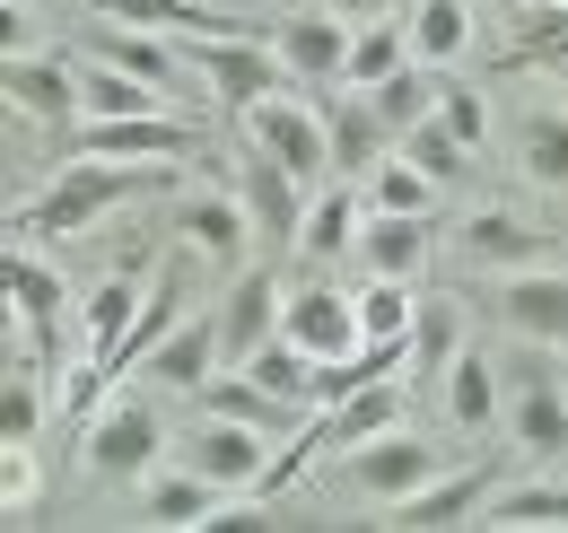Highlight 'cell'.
I'll return each mask as SVG.
<instances>
[{
	"mask_svg": "<svg viewBox=\"0 0 568 533\" xmlns=\"http://www.w3.org/2000/svg\"><path fill=\"white\" fill-rule=\"evenodd\" d=\"M158 184H175V167H123V158H88V149H79L71 167L18 210V237H79V228H97L105 210L158 193Z\"/></svg>",
	"mask_w": 568,
	"mask_h": 533,
	"instance_id": "cell-1",
	"label": "cell"
},
{
	"mask_svg": "<svg viewBox=\"0 0 568 533\" xmlns=\"http://www.w3.org/2000/svg\"><path fill=\"white\" fill-rule=\"evenodd\" d=\"M158 455H166V420H158V402H149V394L97 402V420L79 429V464H88V481H149Z\"/></svg>",
	"mask_w": 568,
	"mask_h": 533,
	"instance_id": "cell-2",
	"label": "cell"
},
{
	"mask_svg": "<svg viewBox=\"0 0 568 533\" xmlns=\"http://www.w3.org/2000/svg\"><path fill=\"white\" fill-rule=\"evenodd\" d=\"M184 62L202 70V88H211L227 114H254L263 97L288 88V62H281L272 36H184Z\"/></svg>",
	"mask_w": 568,
	"mask_h": 533,
	"instance_id": "cell-3",
	"label": "cell"
},
{
	"mask_svg": "<svg viewBox=\"0 0 568 533\" xmlns=\"http://www.w3.org/2000/svg\"><path fill=\"white\" fill-rule=\"evenodd\" d=\"M227 184H236V201H245V219H254V245H272V254H281V245H297V228H306V184H297V175H288L281 158H272V149H263V140L245 132V149H236V175H227Z\"/></svg>",
	"mask_w": 568,
	"mask_h": 533,
	"instance_id": "cell-4",
	"label": "cell"
},
{
	"mask_svg": "<svg viewBox=\"0 0 568 533\" xmlns=\"http://www.w3.org/2000/svg\"><path fill=\"white\" fill-rule=\"evenodd\" d=\"M245 132L263 140L306 193H324V175H333V123H324L306 97H288V88H281V97H263V105L245 114Z\"/></svg>",
	"mask_w": 568,
	"mask_h": 533,
	"instance_id": "cell-5",
	"label": "cell"
},
{
	"mask_svg": "<svg viewBox=\"0 0 568 533\" xmlns=\"http://www.w3.org/2000/svg\"><path fill=\"white\" fill-rule=\"evenodd\" d=\"M79 149L88 158H123V167H175V158L202 149V123L175 114V105H158V114H97L79 132Z\"/></svg>",
	"mask_w": 568,
	"mask_h": 533,
	"instance_id": "cell-6",
	"label": "cell"
},
{
	"mask_svg": "<svg viewBox=\"0 0 568 533\" xmlns=\"http://www.w3.org/2000/svg\"><path fill=\"white\" fill-rule=\"evenodd\" d=\"M342 472H351L358 499H376V507H394V499H412V490H428L437 472H446V455L428 446L420 429H385V438H367V446H351L342 455Z\"/></svg>",
	"mask_w": 568,
	"mask_h": 533,
	"instance_id": "cell-7",
	"label": "cell"
},
{
	"mask_svg": "<svg viewBox=\"0 0 568 533\" xmlns=\"http://www.w3.org/2000/svg\"><path fill=\"white\" fill-rule=\"evenodd\" d=\"M236 499H254V490H227V481H211V472H193V464H166V472L141 481V525H166V533L227 525Z\"/></svg>",
	"mask_w": 568,
	"mask_h": 533,
	"instance_id": "cell-8",
	"label": "cell"
},
{
	"mask_svg": "<svg viewBox=\"0 0 568 533\" xmlns=\"http://www.w3.org/2000/svg\"><path fill=\"white\" fill-rule=\"evenodd\" d=\"M490 490H498V464H455V472H437L428 490L394 499V507H385V525H403V533H455V525H481Z\"/></svg>",
	"mask_w": 568,
	"mask_h": 533,
	"instance_id": "cell-9",
	"label": "cell"
},
{
	"mask_svg": "<svg viewBox=\"0 0 568 533\" xmlns=\"http://www.w3.org/2000/svg\"><path fill=\"white\" fill-rule=\"evenodd\" d=\"M193 472H211V481H227V490H254L263 472H272V429H245V420H219V411H202L193 429H184V446H175Z\"/></svg>",
	"mask_w": 568,
	"mask_h": 533,
	"instance_id": "cell-10",
	"label": "cell"
},
{
	"mask_svg": "<svg viewBox=\"0 0 568 533\" xmlns=\"http://www.w3.org/2000/svg\"><path fill=\"white\" fill-rule=\"evenodd\" d=\"M498 324L534 350H568V271H498Z\"/></svg>",
	"mask_w": 568,
	"mask_h": 533,
	"instance_id": "cell-11",
	"label": "cell"
},
{
	"mask_svg": "<svg viewBox=\"0 0 568 533\" xmlns=\"http://www.w3.org/2000/svg\"><path fill=\"white\" fill-rule=\"evenodd\" d=\"M385 429H403V376H376V385H358V394L324 402L297 438L315 446V455H351V446H367V438H385Z\"/></svg>",
	"mask_w": 568,
	"mask_h": 533,
	"instance_id": "cell-12",
	"label": "cell"
},
{
	"mask_svg": "<svg viewBox=\"0 0 568 533\" xmlns=\"http://www.w3.org/2000/svg\"><path fill=\"white\" fill-rule=\"evenodd\" d=\"M281 333L297 341L306 359H351L358 341H367V324H358V298H351V289H324V280H306V289H288Z\"/></svg>",
	"mask_w": 568,
	"mask_h": 533,
	"instance_id": "cell-13",
	"label": "cell"
},
{
	"mask_svg": "<svg viewBox=\"0 0 568 533\" xmlns=\"http://www.w3.org/2000/svg\"><path fill=\"white\" fill-rule=\"evenodd\" d=\"M351 36H358V27H351V18H333L324 0L272 27V44H281V62H288V79H297V88H333V79L351 70Z\"/></svg>",
	"mask_w": 568,
	"mask_h": 533,
	"instance_id": "cell-14",
	"label": "cell"
},
{
	"mask_svg": "<svg viewBox=\"0 0 568 533\" xmlns=\"http://www.w3.org/2000/svg\"><path fill=\"white\" fill-rule=\"evenodd\" d=\"M507 429H516V446L525 455H568V385L560 368H516L507 376Z\"/></svg>",
	"mask_w": 568,
	"mask_h": 533,
	"instance_id": "cell-15",
	"label": "cell"
},
{
	"mask_svg": "<svg viewBox=\"0 0 568 533\" xmlns=\"http://www.w3.org/2000/svg\"><path fill=\"white\" fill-rule=\"evenodd\" d=\"M219 368H227V333H219V315H184V324L141 359V376L158 385V394H202Z\"/></svg>",
	"mask_w": 568,
	"mask_h": 533,
	"instance_id": "cell-16",
	"label": "cell"
},
{
	"mask_svg": "<svg viewBox=\"0 0 568 533\" xmlns=\"http://www.w3.org/2000/svg\"><path fill=\"white\" fill-rule=\"evenodd\" d=\"M193 402H202V411H219V420H245V429H272V438H297V429L315 420L306 402L272 394V385H263L254 368H219V376H211V385H202Z\"/></svg>",
	"mask_w": 568,
	"mask_h": 533,
	"instance_id": "cell-17",
	"label": "cell"
},
{
	"mask_svg": "<svg viewBox=\"0 0 568 533\" xmlns=\"http://www.w3.org/2000/svg\"><path fill=\"white\" fill-rule=\"evenodd\" d=\"M9 105H18L27 123H71V114H88L79 62H53V53H9Z\"/></svg>",
	"mask_w": 568,
	"mask_h": 533,
	"instance_id": "cell-18",
	"label": "cell"
},
{
	"mask_svg": "<svg viewBox=\"0 0 568 533\" xmlns=\"http://www.w3.org/2000/svg\"><path fill=\"white\" fill-rule=\"evenodd\" d=\"M281 306H288V289L272 280V271H236V289L219 298V333H227V368H245L263 341L281 333Z\"/></svg>",
	"mask_w": 568,
	"mask_h": 533,
	"instance_id": "cell-19",
	"label": "cell"
},
{
	"mask_svg": "<svg viewBox=\"0 0 568 533\" xmlns=\"http://www.w3.org/2000/svg\"><path fill=\"white\" fill-rule=\"evenodd\" d=\"M0 280H9V315H18L27 333H36V350H53V341H62V306H71L62 271L44 263V254H27V237H18V245H9V271H0Z\"/></svg>",
	"mask_w": 568,
	"mask_h": 533,
	"instance_id": "cell-20",
	"label": "cell"
},
{
	"mask_svg": "<svg viewBox=\"0 0 568 533\" xmlns=\"http://www.w3.org/2000/svg\"><path fill=\"white\" fill-rule=\"evenodd\" d=\"M175 237H184L193 254H211V263L254 254V219H245L236 184H227V193H184V201H175Z\"/></svg>",
	"mask_w": 568,
	"mask_h": 533,
	"instance_id": "cell-21",
	"label": "cell"
},
{
	"mask_svg": "<svg viewBox=\"0 0 568 533\" xmlns=\"http://www.w3.org/2000/svg\"><path fill=\"white\" fill-rule=\"evenodd\" d=\"M437 402H446V429H464V438H490L507 420V385L481 350H455V368L437 376Z\"/></svg>",
	"mask_w": 568,
	"mask_h": 533,
	"instance_id": "cell-22",
	"label": "cell"
},
{
	"mask_svg": "<svg viewBox=\"0 0 568 533\" xmlns=\"http://www.w3.org/2000/svg\"><path fill=\"white\" fill-rule=\"evenodd\" d=\"M97 18L114 27H149V36H272V27H245L211 0H97Z\"/></svg>",
	"mask_w": 568,
	"mask_h": 533,
	"instance_id": "cell-23",
	"label": "cell"
},
{
	"mask_svg": "<svg viewBox=\"0 0 568 533\" xmlns=\"http://www.w3.org/2000/svg\"><path fill=\"white\" fill-rule=\"evenodd\" d=\"M141 306H149V280H141V271L97 280V289H88V306H79V341H88L79 359H97V368H105V359L123 350V333L141 324Z\"/></svg>",
	"mask_w": 568,
	"mask_h": 533,
	"instance_id": "cell-24",
	"label": "cell"
},
{
	"mask_svg": "<svg viewBox=\"0 0 568 533\" xmlns=\"http://www.w3.org/2000/svg\"><path fill=\"white\" fill-rule=\"evenodd\" d=\"M358 263L385 271V280H412L428 263V219L420 210H367V228H358Z\"/></svg>",
	"mask_w": 568,
	"mask_h": 533,
	"instance_id": "cell-25",
	"label": "cell"
},
{
	"mask_svg": "<svg viewBox=\"0 0 568 533\" xmlns=\"http://www.w3.org/2000/svg\"><path fill=\"white\" fill-rule=\"evenodd\" d=\"M455 245H464L473 271H525L542 254V228H525V219H507V210H473V219L455 228Z\"/></svg>",
	"mask_w": 568,
	"mask_h": 533,
	"instance_id": "cell-26",
	"label": "cell"
},
{
	"mask_svg": "<svg viewBox=\"0 0 568 533\" xmlns=\"http://www.w3.org/2000/svg\"><path fill=\"white\" fill-rule=\"evenodd\" d=\"M324 123H333V175H376V158L394 149V132H385V114H376L367 88H351Z\"/></svg>",
	"mask_w": 568,
	"mask_h": 533,
	"instance_id": "cell-27",
	"label": "cell"
},
{
	"mask_svg": "<svg viewBox=\"0 0 568 533\" xmlns=\"http://www.w3.org/2000/svg\"><path fill=\"white\" fill-rule=\"evenodd\" d=\"M358 228H367V201L351 184H324L306 201V228H297V254L306 263H333V254H358Z\"/></svg>",
	"mask_w": 568,
	"mask_h": 533,
	"instance_id": "cell-28",
	"label": "cell"
},
{
	"mask_svg": "<svg viewBox=\"0 0 568 533\" xmlns=\"http://www.w3.org/2000/svg\"><path fill=\"white\" fill-rule=\"evenodd\" d=\"M403 27H412V62H428V70H455L473 53V9L464 0H412Z\"/></svg>",
	"mask_w": 568,
	"mask_h": 533,
	"instance_id": "cell-29",
	"label": "cell"
},
{
	"mask_svg": "<svg viewBox=\"0 0 568 533\" xmlns=\"http://www.w3.org/2000/svg\"><path fill=\"white\" fill-rule=\"evenodd\" d=\"M516 167H525V184L568 193V114H560V105H534V114H516Z\"/></svg>",
	"mask_w": 568,
	"mask_h": 533,
	"instance_id": "cell-30",
	"label": "cell"
},
{
	"mask_svg": "<svg viewBox=\"0 0 568 533\" xmlns=\"http://www.w3.org/2000/svg\"><path fill=\"white\" fill-rule=\"evenodd\" d=\"M490 533H542V525H568V490L560 481H498L490 507H481Z\"/></svg>",
	"mask_w": 568,
	"mask_h": 533,
	"instance_id": "cell-31",
	"label": "cell"
},
{
	"mask_svg": "<svg viewBox=\"0 0 568 533\" xmlns=\"http://www.w3.org/2000/svg\"><path fill=\"white\" fill-rule=\"evenodd\" d=\"M175 324H184V271H166V280H149V306H141V324H132V333H123V350L105 359V376L123 385V376H132V368H141L149 350H158V341L175 333Z\"/></svg>",
	"mask_w": 568,
	"mask_h": 533,
	"instance_id": "cell-32",
	"label": "cell"
},
{
	"mask_svg": "<svg viewBox=\"0 0 568 533\" xmlns=\"http://www.w3.org/2000/svg\"><path fill=\"white\" fill-rule=\"evenodd\" d=\"M367 97H376V114H385V132L403 140L412 123H428V114H437V97H446V70H428V62H403L394 79H376Z\"/></svg>",
	"mask_w": 568,
	"mask_h": 533,
	"instance_id": "cell-33",
	"label": "cell"
},
{
	"mask_svg": "<svg viewBox=\"0 0 568 533\" xmlns=\"http://www.w3.org/2000/svg\"><path fill=\"white\" fill-rule=\"evenodd\" d=\"M105 62H123V70H141L149 88H166V97H175V88H184V44H166V36H149V27H114V18H105Z\"/></svg>",
	"mask_w": 568,
	"mask_h": 533,
	"instance_id": "cell-34",
	"label": "cell"
},
{
	"mask_svg": "<svg viewBox=\"0 0 568 533\" xmlns=\"http://www.w3.org/2000/svg\"><path fill=\"white\" fill-rule=\"evenodd\" d=\"M79 88H88V114H158L166 105V88H149L141 70H123V62H79Z\"/></svg>",
	"mask_w": 568,
	"mask_h": 533,
	"instance_id": "cell-35",
	"label": "cell"
},
{
	"mask_svg": "<svg viewBox=\"0 0 568 533\" xmlns=\"http://www.w3.org/2000/svg\"><path fill=\"white\" fill-rule=\"evenodd\" d=\"M403 62H412V27H403V18H376V27H358V36H351L342 88H376V79H394Z\"/></svg>",
	"mask_w": 568,
	"mask_h": 533,
	"instance_id": "cell-36",
	"label": "cell"
},
{
	"mask_svg": "<svg viewBox=\"0 0 568 533\" xmlns=\"http://www.w3.org/2000/svg\"><path fill=\"white\" fill-rule=\"evenodd\" d=\"M367 210H437V175H428L420 158H403V149H385L376 158V175H367Z\"/></svg>",
	"mask_w": 568,
	"mask_h": 533,
	"instance_id": "cell-37",
	"label": "cell"
},
{
	"mask_svg": "<svg viewBox=\"0 0 568 533\" xmlns=\"http://www.w3.org/2000/svg\"><path fill=\"white\" fill-rule=\"evenodd\" d=\"M412 315H420L412 280H385V271H367V289H358V324H367V341H412Z\"/></svg>",
	"mask_w": 568,
	"mask_h": 533,
	"instance_id": "cell-38",
	"label": "cell"
},
{
	"mask_svg": "<svg viewBox=\"0 0 568 533\" xmlns=\"http://www.w3.org/2000/svg\"><path fill=\"white\" fill-rule=\"evenodd\" d=\"M455 350H464V306H455V298H446V306H420V315H412V376H446Z\"/></svg>",
	"mask_w": 568,
	"mask_h": 533,
	"instance_id": "cell-39",
	"label": "cell"
},
{
	"mask_svg": "<svg viewBox=\"0 0 568 533\" xmlns=\"http://www.w3.org/2000/svg\"><path fill=\"white\" fill-rule=\"evenodd\" d=\"M507 62L568 70V0H525V27H516V44H507Z\"/></svg>",
	"mask_w": 568,
	"mask_h": 533,
	"instance_id": "cell-40",
	"label": "cell"
},
{
	"mask_svg": "<svg viewBox=\"0 0 568 533\" xmlns=\"http://www.w3.org/2000/svg\"><path fill=\"white\" fill-rule=\"evenodd\" d=\"M245 368H254L272 394H288V402H306V411H315V359H306V350H297L288 333H272L263 350H254V359H245Z\"/></svg>",
	"mask_w": 568,
	"mask_h": 533,
	"instance_id": "cell-41",
	"label": "cell"
},
{
	"mask_svg": "<svg viewBox=\"0 0 568 533\" xmlns=\"http://www.w3.org/2000/svg\"><path fill=\"white\" fill-rule=\"evenodd\" d=\"M394 149H403V158H420V167L437 175V184H464V167H473V149H464V140L446 132V114H428V123H412V132L394 140Z\"/></svg>",
	"mask_w": 568,
	"mask_h": 533,
	"instance_id": "cell-42",
	"label": "cell"
},
{
	"mask_svg": "<svg viewBox=\"0 0 568 533\" xmlns=\"http://www.w3.org/2000/svg\"><path fill=\"white\" fill-rule=\"evenodd\" d=\"M36 429H44V385H36V368H9V385H0V446H36Z\"/></svg>",
	"mask_w": 568,
	"mask_h": 533,
	"instance_id": "cell-43",
	"label": "cell"
},
{
	"mask_svg": "<svg viewBox=\"0 0 568 533\" xmlns=\"http://www.w3.org/2000/svg\"><path fill=\"white\" fill-rule=\"evenodd\" d=\"M437 114H446V132L464 140V149H490V105H481V88H464L455 70H446V97H437Z\"/></svg>",
	"mask_w": 568,
	"mask_h": 533,
	"instance_id": "cell-44",
	"label": "cell"
},
{
	"mask_svg": "<svg viewBox=\"0 0 568 533\" xmlns=\"http://www.w3.org/2000/svg\"><path fill=\"white\" fill-rule=\"evenodd\" d=\"M0 516L27 525L36 516V446H9V490H0Z\"/></svg>",
	"mask_w": 568,
	"mask_h": 533,
	"instance_id": "cell-45",
	"label": "cell"
},
{
	"mask_svg": "<svg viewBox=\"0 0 568 533\" xmlns=\"http://www.w3.org/2000/svg\"><path fill=\"white\" fill-rule=\"evenodd\" d=\"M333 18H351V27H376V18H403V0H324Z\"/></svg>",
	"mask_w": 568,
	"mask_h": 533,
	"instance_id": "cell-46",
	"label": "cell"
},
{
	"mask_svg": "<svg viewBox=\"0 0 568 533\" xmlns=\"http://www.w3.org/2000/svg\"><path fill=\"white\" fill-rule=\"evenodd\" d=\"M560 385H568V368H560Z\"/></svg>",
	"mask_w": 568,
	"mask_h": 533,
	"instance_id": "cell-47",
	"label": "cell"
},
{
	"mask_svg": "<svg viewBox=\"0 0 568 533\" xmlns=\"http://www.w3.org/2000/svg\"><path fill=\"white\" fill-rule=\"evenodd\" d=\"M403 9H412V0H403Z\"/></svg>",
	"mask_w": 568,
	"mask_h": 533,
	"instance_id": "cell-48",
	"label": "cell"
}]
</instances>
